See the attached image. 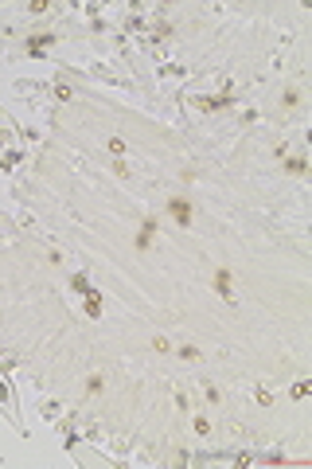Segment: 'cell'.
<instances>
[{"instance_id":"cell-6","label":"cell","mask_w":312,"mask_h":469,"mask_svg":"<svg viewBox=\"0 0 312 469\" xmlns=\"http://www.w3.org/2000/svg\"><path fill=\"white\" fill-rule=\"evenodd\" d=\"M289 395H293V399H305V395H309V379H301V383H293V391H289Z\"/></svg>"},{"instance_id":"cell-8","label":"cell","mask_w":312,"mask_h":469,"mask_svg":"<svg viewBox=\"0 0 312 469\" xmlns=\"http://www.w3.org/2000/svg\"><path fill=\"white\" fill-rule=\"evenodd\" d=\"M180 356H184V360H199V348H195V344H184Z\"/></svg>"},{"instance_id":"cell-10","label":"cell","mask_w":312,"mask_h":469,"mask_svg":"<svg viewBox=\"0 0 312 469\" xmlns=\"http://www.w3.org/2000/svg\"><path fill=\"white\" fill-rule=\"evenodd\" d=\"M285 168H289V172H293V176H301V172H305V160H289V164H285Z\"/></svg>"},{"instance_id":"cell-1","label":"cell","mask_w":312,"mask_h":469,"mask_svg":"<svg viewBox=\"0 0 312 469\" xmlns=\"http://www.w3.org/2000/svg\"><path fill=\"white\" fill-rule=\"evenodd\" d=\"M168 211H172V219H176L180 227L191 223V204H187V200H168Z\"/></svg>"},{"instance_id":"cell-9","label":"cell","mask_w":312,"mask_h":469,"mask_svg":"<svg viewBox=\"0 0 312 469\" xmlns=\"http://www.w3.org/2000/svg\"><path fill=\"white\" fill-rule=\"evenodd\" d=\"M109 153L121 156V153H125V141H121V137H109Z\"/></svg>"},{"instance_id":"cell-5","label":"cell","mask_w":312,"mask_h":469,"mask_svg":"<svg viewBox=\"0 0 312 469\" xmlns=\"http://www.w3.org/2000/svg\"><path fill=\"white\" fill-rule=\"evenodd\" d=\"M86 313H90V317L102 313V297H98V293H86Z\"/></svg>"},{"instance_id":"cell-4","label":"cell","mask_w":312,"mask_h":469,"mask_svg":"<svg viewBox=\"0 0 312 469\" xmlns=\"http://www.w3.org/2000/svg\"><path fill=\"white\" fill-rule=\"evenodd\" d=\"M51 43H55V36H35V39H28V51H31V55H43Z\"/></svg>"},{"instance_id":"cell-7","label":"cell","mask_w":312,"mask_h":469,"mask_svg":"<svg viewBox=\"0 0 312 469\" xmlns=\"http://www.w3.org/2000/svg\"><path fill=\"white\" fill-rule=\"evenodd\" d=\"M102 375H90V379H86V391H90V395H98V391H102Z\"/></svg>"},{"instance_id":"cell-2","label":"cell","mask_w":312,"mask_h":469,"mask_svg":"<svg viewBox=\"0 0 312 469\" xmlns=\"http://www.w3.org/2000/svg\"><path fill=\"white\" fill-rule=\"evenodd\" d=\"M215 289H218V297H222V301H230V305L238 301V297H234V289H230V274H226V270H218V274H215Z\"/></svg>"},{"instance_id":"cell-3","label":"cell","mask_w":312,"mask_h":469,"mask_svg":"<svg viewBox=\"0 0 312 469\" xmlns=\"http://www.w3.org/2000/svg\"><path fill=\"white\" fill-rule=\"evenodd\" d=\"M153 235H156V223H153V219H145V223H141V235H137V251H149Z\"/></svg>"}]
</instances>
